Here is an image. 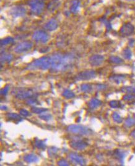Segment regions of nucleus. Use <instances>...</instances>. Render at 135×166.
<instances>
[{"instance_id": "obj_1", "label": "nucleus", "mask_w": 135, "mask_h": 166, "mask_svg": "<svg viewBox=\"0 0 135 166\" xmlns=\"http://www.w3.org/2000/svg\"><path fill=\"white\" fill-rule=\"evenodd\" d=\"M51 58V67L52 72H63L70 69L75 61V56L71 53H55Z\"/></svg>"}, {"instance_id": "obj_2", "label": "nucleus", "mask_w": 135, "mask_h": 166, "mask_svg": "<svg viewBox=\"0 0 135 166\" xmlns=\"http://www.w3.org/2000/svg\"><path fill=\"white\" fill-rule=\"evenodd\" d=\"M51 67V58L49 56H43L32 61L30 63L27 69L35 70H45L50 69Z\"/></svg>"}, {"instance_id": "obj_3", "label": "nucleus", "mask_w": 135, "mask_h": 166, "mask_svg": "<svg viewBox=\"0 0 135 166\" xmlns=\"http://www.w3.org/2000/svg\"><path fill=\"white\" fill-rule=\"evenodd\" d=\"M68 131L71 134L82 136L89 135L92 134L91 129L81 125H71L68 127Z\"/></svg>"}, {"instance_id": "obj_4", "label": "nucleus", "mask_w": 135, "mask_h": 166, "mask_svg": "<svg viewBox=\"0 0 135 166\" xmlns=\"http://www.w3.org/2000/svg\"><path fill=\"white\" fill-rule=\"evenodd\" d=\"M28 4L31 12L36 15H40L45 8V3L43 0H30Z\"/></svg>"}, {"instance_id": "obj_5", "label": "nucleus", "mask_w": 135, "mask_h": 166, "mask_svg": "<svg viewBox=\"0 0 135 166\" xmlns=\"http://www.w3.org/2000/svg\"><path fill=\"white\" fill-rule=\"evenodd\" d=\"M32 38L37 43H46L49 40V36L45 31L37 30L33 34Z\"/></svg>"}, {"instance_id": "obj_6", "label": "nucleus", "mask_w": 135, "mask_h": 166, "mask_svg": "<svg viewBox=\"0 0 135 166\" xmlns=\"http://www.w3.org/2000/svg\"><path fill=\"white\" fill-rule=\"evenodd\" d=\"M96 72L93 70H86L79 72L76 77V80H89L96 77Z\"/></svg>"}, {"instance_id": "obj_7", "label": "nucleus", "mask_w": 135, "mask_h": 166, "mask_svg": "<svg viewBox=\"0 0 135 166\" xmlns=\"http://www.w3.org/2000/svg\"><path fill=\"white\" fill-rule=\"evenodd\" d=\"M33 47V43L30 41H25L20 43L14 48V51L16 53L21 54L25 53L30 50Z\"/></svg>"}, {"instance_id": "obj_8", "label": "nucleus", "mask_w": 135, "mask_h": 166, "mask_svg": "<svg viewBox=\"0 0 135 166\" xmlns=\"http://www.w3.org/2000/svg\"><path fill=\"white\" fill-rule=\"evenodd\" d=\"M134 32V27L129 22L124 24L120 29V33L122 36H127L133 34Z\"/></svg>"}, {"instance_id": "obj_9", "label": "nucleus", "mask_w": 135, "mask_h": 166, "mask_svg": "<svg viewBox=\"0 0 135 166\" xmlns=\"http://www.w3.org/2000/svg\"><path fill=\"white\" fill-rule=\"evenodd\" d=\"M105 58L102 55H94L91 56L89 59V64L93 67L100 66L104 62Z\"/></svg>"}, {"instance_id": "obj_10", "label": "nucleus", "mask_w": 135, "mask_h": 166, "mask_svg": "<svg viewBox=\"0 0 135 166\" xmlns=\"http://www.w3.org/2000/svg\"><path fill=\"white\" fill-rule=\"evenodd\" d=\"M26 9L22 6H15L11 9L10 14L14 17H22L26 14Z\"/></svg>"}, {"instance_id": "obj_11", "label": "nucleus", "mask_w": 135, "mask_h": 166, "mask_svg": "<svg viewBox=\"0 0 135 166\" xmlns=\"http://www.w3.org/2000/svg\"><path fill=\"white\" fill-rule=\"evenodd\" d=\"M70 146L76 150H83L88 145V144L83 140H73L70 142Z\"/></svg>"}, {"instance_id": "obj_12", "label": "nucleus", "mask_w": 135, "mask_h": 166, "mask_svg": "<svg viewBox=\"0 0 135 166\" xmlns=\"http://www.w3.org/2000/svg\"><path fill=\"white\" fill-rule=\"evenodd\" d=\"M33 92L31 90H19L16 94L15 96L19 100H25L30 98L33 96Z\"/></svg>"}, {"instance_id": "obj_13", "label": "nucleus", "mask_w": 135, "mask_h": 166, "mask_svg": "<svg viewBox=\"0 0 135 166\" xmlns=\"http://www.w3.org/2000/svg\"><path fill=\"white\" fill-rule=\"evenodd\" d=\"M44 27L45 30L49 32L55 31L58 27V23L56 19H51L45 24Z\"/></svg>"}, {"instance_id": "obj_14", "label": "nucleus", "mask_w": 135, "mask_h": 166, "mask_svg": "<svg viewBox=\"0 0 135 166\" xmlns=\"http://www.w3.org/2000/svg\"><path fill=\"white\" fill-rule=\"evenodd\" d=\"M70 157L71 160L76 163V164H79L81 165H84L86 164L84 159L80 155H78L76 153H71L70 155Z\"/></svg>"}, {"instance_id": "obj_15", "label": "nucleus", "mask_w": 135, "mask_h": 166, "mask_svg": "<svg viewBox=\"0 0 135 166\" xmlns=\"http://www.w3.org/2000/svg\"><path fill=\"white\" fill-rule=\"evenodd\" d=\"M80 0H73L70 6V12L73 14L78 13L80 8Z\"/></svg>"}, {"instance_id": "obj_16", "label": "nucleus", "mask_w": 135, "mask_h": 166, "mask_svg": "<svg viewBox=\"0 0 135 166\" xmlns=\"http://www.w3.org/2000/svg\"><path fill=\"white\" fill-rule=\"evenodd\" d=\"M24 160L27 163H33V162H37L39 159V157L33 154H29L25 155L24 157Z\"/></svg>"}, {"instance_id": "obj_17", "label": "nucleus", "mask_w": 135, "mask_h": 166, "mask_svg": "<svg viewBox=\"0 0 135 166\" xmlns=\"http://www.w3.org/2000/svg\"><path fill=\"white\" fill-rule=\"evenodd\" d=\"M60 5V0H52L48 5V9L50 11H54Z\"/></svg>"}, {"instance_id": "obj_18", "label": "nucleus", "mask_w": 135, "mask_h": 166, "mask_svg": "<svg viewBox=\"0 0 135 166\" xmlns=\"http://www.w3.org/2000/svg\"><path fill=\"white\" fill-rule=\"evenodd\" d=\"M101 105H102V101L97 98L91 99L89 103V107L92 109H96Z\"/></svg>"}, {"instance_id": "obj_19", "label": "nucleus", "mask_w": 135, "mask_h": 166, "mask_svg": "<svg viewBox=\"0 0 135 166\" xmlns=\"http://www.w3.org/2000/svg\"><path fill=\"white\" fill-rule=\"evenodd\" d=\"M110 80L115 83L117 84H119L122 81L125 80V76L122 75H114L109 77Z\"/></svg>"}, {"instance_id": "obj_20", "label": "nucleus", "mask_w": 135, "mask_h": 166, "mask_svg": "<svg viewBox=\"0 0 135 166\" xmlns=\"http://www.w3.org/2000/svg\"><path fill=\"white\" fill-rule=\"evenodd\" d=\"M13 59V56L11 54L4 53L1 55V62L6 63L11 62Z\"/></svg>"}, {"instance_id": "obj_21", "label": "nucleus", "mask_w": 135, "mask_h": 166, "mask_svg": "<svg viewBox=\"0 0 135 166\" xmlns=\"http://www.w3.org/2000/svg\"><path fill=\"white\" fill-rule=\"evenodd\" d=\"M14 42V38L12 37H6L1 40V47H6L12 44Z\"/></svg>"}, {"instance_id": "obj_22", "label": "nucleus", "mask_w": 135, "mask_h": 166, "mask_svg": "<svg viewBox=\"0 0 135 166\" xmlns=\"http://www.w3.org/2000/svg\"><path fill=\"white\" fill-rule=\"evenodd\" d=\"M125 126L128 127H131L135 125V117H128L125 122Z\"/></svg>"}, {"instance_id": "obj_23", "label": "nucleus", "mask_w": 135, "mask_h": 166, "mask_svg": "<svg viewBox=\"0 0 135 166\" xmlns=\"http://www.w3.org/2000/svg\"><path fill=\"white\" fill-rule=\"evenodd\" d=\"M122 55L125 59L129 60L132 57V52L129 48H126L123 50L122 52Z\"/></svg>"}, {"instance_id": "obj_24", "label": "nucleus", "mask_w": 135, "mask_h": 166, "mask_svg": "<svg viewBox=\"0 0 135 166\" xmlns=\"http://www.w3.org/2000/svg\"><path fill=\"white\" fill-rule=\"evenodd\" d=\"M109 61L113 63V64H120L122 63L123 62V60L118 57V56H112L109 58Z\"/></svg>"}, {"instance_id": "obj_25", "label": "nucleus", "mask_w": 135, "mask_h": 166, "mask_svg": "<svg viewBox=\"0 0 135 166\" xmlns=\"http://www.w3.org/2000/svg\"><path fill=\"white\" fill-rule=\"evenodd\" d=\"M63 96L67 99H70L74 98L75 96V95L72 91L70 90H65L63 93Z\"/></svg>"}, {"instance_id": "obj_26", "label": "nucleus", "mask_w": 135, "mask_h": 166, "mask_svg": "<svg viewBox=\"0 0 135 166\" xmlns=\"http://www.w3.org/2000/svg\"><path fill=\"white\" fill-rule=\"evenodd\" d=\"M112 118L114 119V120L118 123H120L123 122V119L122 118V117L120 116V115L117 112H114L112 114Z\"/></svg>"}, {"instance_id": "obj_27", "label": "nucleus", "mask_w": 135, "mask_h": 166, "mask_svg": "<svg viewBox=\"0 0 135 166\" xmlns=\"http://www.w3.org/2000/svg\"><path fill=\"white\" fill-rule=\"evenodd\" d=\"M81 90L85 93H89L92 90V87L90 84H83L81 86Z\"/></svg>"}, {"instance_id": "obj_28", "label": "nucleus", "mask_w": 135, "mask_h": 166, "mask_svg": "<svg viewBox=\"0 0 135 166\" xmlns=\"http://www.w3.org/2000/svg\"><path fill=\"white\" fill-rule=\"evenodd\" d=\"M122 91L124 93H135V87H124L122 89Z\"/></svg>"}, {"instance_id": "obj_29", "label": "nucleus", "mask_w": 135, "mask_h": 166, "mask_svg": "<svg viewBox=\"0 0 135 166\" xmlns=\"http://www.w3.org/2000/svg\"><path fill=\"white\" fill-rule=\"evenodd\" d=\"M7 117L9 119H11L12 120H19L21 119H22V118L21 117L20 115L16 114V113H9L7 114Z\"/></svg>"}, {"instance_id": "obj_30", "label": "nucleus", "mask_w": 135, "mask_h": 166, "mask_svg": "<svg viewBox=\"0 0 135 166\" xmlns=\"http://www.w3.org/2000/svg\"><path fill=\"white\" fill-rule=\"evenodd\" d=\"M114 155L116 156L117 158H118V159H119L120 160H123V158L125 157V154L124 153L118 150V149H117L115 152H114Z\"/></svg>"}, {"instance_id": "obj_31", "label": "nucleus", "mask_w": 135, "mask_h": 166, "mask_svg": "<svg viewBox=\"0 0 135 166\" xmlns=\"http://www.w3.org/2000/svg\"><path fill=\"white\" fill-rule=\"evenodd\" d=\"M32 112H33V113H36V114H40L43 112H45L47 111V109H45V108H32V109H31Z\"/></svg>"}, {"instance_id": "obj_32", "label": "nucleus", "mask_w": 135, "mask_h": 166, "mask_svg": "<svg viewBox=\"0 0 135 166\" xmlns=\"http://www.w3.org/2000/svg\"><path fill=\"white\" fill-rule=\"evenodd\" d=\"M39 117L44 120L48 121L52 119V115L50 114H45V113L43 112L39 115Z\"/></svg>"}, {"instance_id": "obj_33", "label": "nucleus", "mask_w": 135, "mask_h": 166, "mask_svg": "<svg viewBox=\"0 0 135 166\" xmlns=\"http://www.w3.org/2000/svg\"><path fill=\"white\" fill-rule=\"evenodd\" d=\"M109 105L112 108H118L121 106V103L119 101H112L109 103Z\"/></svg>"}, {"instance_id": "obj_34", "label": "nucleus", "mask_w": 135, "mask_h": 166, "mask_svg": "<svg viewBox=\"0 0 135 166\" xmlns=\"http://www.w3.org/2000/svg\"><path fill=\"white\" fill-rule=\"evenodd\" d=\"M35 145L37 148L39 149L44 148L45 147V144L44 141H41L39 140H36L35 141Z\"/></svg>"}, {"instance_id": "obj_35", "label": "nucleus", "mask_w": 135, "mask_h": 166, "mask_svg": "<svg viewBox=\"0 0 135 166\" xmlns=\"http://www.w3.org/2000/svg\"><path fill=\"white\" fill-rule=\"evenodd\" d=\"M123 99L125 101H130L135 99L134 95H126L123 97Z\"/></svg>"}, {"instance_id": "obj_36", "label": "nucleus", "mask_w": 135, "mask_h": 166, "mask_svg": "<svg viewBox=\"0 0 135 166\" xmlns=\"http://www.w3.org/2000/svg\"><path fill=\"white\" fill-rule=\"evenodd\" d=\"M19 113H20V114H21V115H23V116H24V117H27V116L30 115V112H29L28 111H27V110H25V109H21L20 111H19Z\"/></svg>"}, {"instance_id": "obj_37", "label": "nucleus", "mask_w": 135, "mask_h": 166, "mask_svg": "<svg viewBox=\"0 0 135 166\" xmlns=\"http://www.w3.org/2000/svg\"><path fill=\"white\" fill-rule=\"evenodd\" d=\"M27 103L30 105H36L38 103V102L36 99H30V100L29 99L27 101Z\"/></svg>"}, {"instance_id": "obj_38", "label": "nucleus", "mask_w": 135, "mask_h": 166, "mask_svg": "<svg viewBox=\"0 0 135 166\" xmlns=\"http://www.w3.org/2000/svg\"><path fill=\"white\" fill-rule=\"evenodd\" d=\"M9 89H10V87L9 86L5 87L3 90H2V91H1V95H6L8 93V92L9 91Z\"/></svg>"}, {"instance_id": "obj_39", "label": "nucleus", "mask_w": 135, "mask_h": 166, "mask_svg": "<svg viewBox=\"0 0 135 166\" xmlns=\"http://www.w3.org/2000/svg\"><path fill=\"white\" fill-rule=\"evenodd\" d=\"M58 164L59 165H61V166H66V165H69V164L68 162L67 161H66L65 160H60L58 162Z\"/></svg>"}, {"instance_id": "obj_40", "label": "nucleus", "mask_w": 135, "mask_h": 166, "mask_svg": "<svg viewBox=\"0 0 135 166\" xmlns=\"http://www.w3.org/2000/svg\"><path fill=\"white\" fill-rule=\"evenodd\" d=\"M106 89V86L104 85H97V90H102Z\"/></svg>"}, {"instance_id": "obj_41", "label": "nucleus", "mask_w": 135, "mask_h": 166, "mask_svg": "<svg viewBox=\"0 0 135 166\" xmlns=\"http://www.w3.org/2000/svg\"><path fill=\"white\" fill-rule=\"evenodd\" d=\"M134 40L130 39L129 41V45L130 47H133V45H134Z\"/></svg>"}, {"instance_id": "obj_42", "label": "nucleus", "mask_w": 135, "mask_h": 166, "mask_svg": "<svg viewBox=\"0 0 135 166\" xmlns=\"http://www.w3.org/2000/svg\"><path fill=\"white\" fill-rule=\"evenodd\" d=\"M130 135H131V137L135 139V129L133 130L131 132Z\"/></svg>"}]
</instances>
